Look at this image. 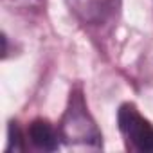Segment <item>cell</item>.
<instances>
[{
  "instance_id": "1",
  "label": "cell",
  "mask_w": 153,
  "mask_h": 153,
  "mask_svg": "<svg viewBox=\"0 0 153 153\" xmlns=\"http://www.w3.org/2000/svg\"><path fill=\"white\" fill-rule=\"evenodd\" d=\"M59 137L68 148H88L99 149L103 148V135L92 119L85 97L79 90L70 94L67 110L59 123Z\"/></svg>"
},
{
  "instance_id": "2",
  "label": "cell",
  "mask_w": 153,
  "mask_h": 153,
  "mask_svg": "<svg viewBox=\"0 0 153 153\" xmlns=\"http://www.w3.org/2000/svg\"><path fill=\"white\" fill-rule=\"evenodd\" d=\"M117 126L128 149L139 153H153V124L144 119L131 103L121 105L117 112Z\"/></svg>"
},
{
  "instance_id": "3",
  "label": "cell",
  "mask_w": 153,
  "mask_h": 153,
  "mask_svg": "<svg viewBox=\"0 0 153 153\" xmlns=\"http://www.w3.org/2000/svg\"><path fill=\"white\" fill-rule=\"evenodd\" d=\"M117 4L119 0H67L70 13L87 25L106 24L115 15Z\"/></svg>"
},
{
  "instance_id": "4",
  "label": "cell",
  "mask_w": 153,
  "mask_h": 153,
  "mask_svg": "<svg viewBox=\"0 0 153 153\" xmlns=\"http://www.w3.org/2000/svg\"><path fill=\"white\" fill-rule=\"evenodd\" d=\"M27 137L36 149L42 151H56L59 148V130H56L49 121L36 119L29 124Z\"/></svg>"
},
{
  "instance_id": "5",
  "label": "cell",
  "mask_w": 153,
  "mask_h": 153,
  "mask_svg": "<svg viewBox=\"0 0 153 153\" xmlns=\"http://www.w3.org/2000/svg\"><path fill=\"white\" fill-rule=\"evenodd\" d=\"M7 151H22L25 149L24 146V135H22V130L16 123H9V130H7Z\"/></svg>"
}]
</instances>
